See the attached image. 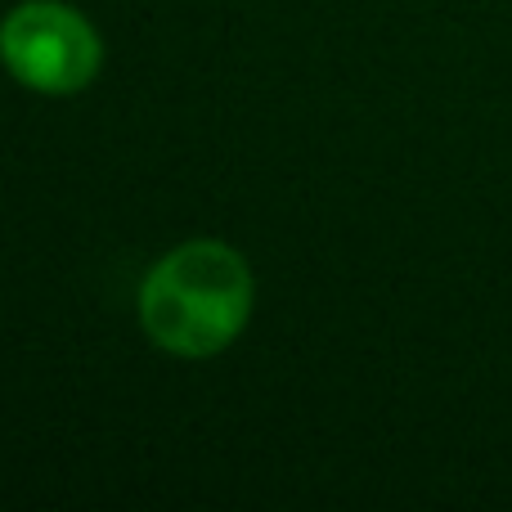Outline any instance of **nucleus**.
<instances>
[{"label": "nucleus", "mask_w": 512, "mask_h": 512, "mask_svg": "<svg viewBox=\"0 0 512 512\" xmlns=\"http://www.w3.org/2000/svg\"><path fill=\"white\" fill-rule=\"evenodd\" d=\"M252 270L230 243L194 239L167 252L140 288V324L153 346L185 360L225 351L248 328Z\"/></svg>", "instance_id": "f257e3e1"}, {"label": "nucleus", "mask_w": 512, "mask_h": 512, "mask_svg": "<svg viewBox=\"0 0 512 512\" xmlns=\"http://www.w3.org/2000/svg\"><path fill=\"white\" fill-rule=\"evenodd\" d=\"M0 59L41 95H77L104 63L99 32L63 0H23L0 23Z\"/></svg>", "instance_id": "f03ea898"}]
</instances>
